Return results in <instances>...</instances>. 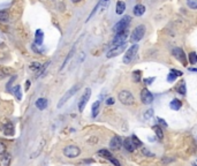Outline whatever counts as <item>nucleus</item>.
<instances>
[{
	"label": "nucleus",
	"mask_w": 197,
	"mask_h": 166,
	"mask_svg": "<svg viewBox=\"0 0 197 166\" xmlns=\"http://www.w3.org/2000/svg\"><path fill=\"white\" fill-rule=\"evenodd\" d=\"M7 75H9L7 69H0V80L3 79V78H6Z\"/></svg>",
	"instance_id": "37"
},
{
	"label": "nucleus",
	"mask_w": 197,
	"mask_h": 166,
	"mask_svg": "<svg viewBox=\"0 0 197 166\" xmlns=\"http://www.w3.org/2000/svg\"><path fill=\"white\" fill-rule=\"evenodd\" d=\"M103 1H108V0H103Z\"/></svg>",
	"instance_id": "47"
},
{
	"label": "nucleus",
	"mask_w": 197,
	"mask_h": 166,
	"mask_svg": "<svg viewBox=\"0 0 197 166\" xmlns=\"http://www.w3.org/2000/svg\"><path fill=\"white\" fill-rule=\"evenodd\" d=\"M5 152H6V145H5V143H2L0 141V156H2Z\"/></svg>",
	"instance_id": "38"
},
{
	"label": "nucleus",
	"mask_w": 197,
	"mask_h": 166,
	"mask_svg": "<svg viewBox=\"0 0 197 166\" xmlns=\"http://www.w3.org/2000/svg\"><path fill=\"white\" fill-rule=\"evenodd\" d=\"M73 53H74V49H73V50H70V52H69V53H68V56L66 57V59H65V61H64V64H62V66L60 67V71H62V69H64V68L66 67V65H67V62H68V60L70 59V57L73 56Z\"/></svg>",
	"instance_id": "30"
},
{
	"label": "nucleus",
	"mask_w": 197,
	"mask_h": 166,
	"mask_svg": "<svg viewBox=\"0 0 197 166\" xmlns=\"http://www.w3.org/2000/svg\"><path fill=\"white\" fill-rule=\"evenodd\" d=\"M35 105H36V107H37L38 110L43 111V110H45V108L47 107V100H46L45 98H38V99L36 100Z\"/></svg>",
	"instance_id": "14"
},
{
	"label": "nucleus",
	"mask_w": 197,
	"mask_h": 166,
	"mask_svg": "<svg viewBox=\"0 0 197 166\" xmlns=\"http://www.w3.org/2000/svg\"><path fill=\"white\" fill-rule=\"evenodd\" d=\"M153 114H155L153 110H152V108H150V110H148V111L144 113V115H143V117H144V119H145V120H149L151 117H153Z\"/></svg>",
	"instance_id": "32"
},
{
	"label": "nucleus",
	"mask_w": 197,
	"mask_h": 166,
	"mask_svg": "<svg viewBox=\"0 0 197 166\" xmlns=\"http://www.w3.org/2000/svg\"><path fill=\"white\" fill-rule=\"evenodd\" d=\"M43 38H44V34L40 29L36 30V34H35V43L37 45H42L43 44Z\"/></svg>",
	"instance_id": "16"
},
{
	"label": "nucleus",
	"mask_w": 197,
	"mask_h": 166,
	"mask_svg": "<svg viewBox=\"0 0 197 166\" xmlns=\"http://www.w3.org/2000/svg\"><path fill=\"white\" fill-rule=\"evenodd\" d=\"M181 106H182L181 100H179V99H176V98H174V99L170 103V107H171L173 111H179V110L181 108Z\"/></svg>",
	"instance_id": "17"
},
{
	"label": "nucleus",
	"mask_w": 197,
	"mask_h": 166,
	"mask_svg": "<svg viewBox=\"0 0 197 166\" xmlns=\"http://www.w3.org/2000/svg\"><path fill=\"white\" fill-rule=\"evenodd\" d=\"M90 97H91V89H90V88H87L86 91H84V93L82 95L80 102H79V111H80V112H83V110H84L87 103L89 102Z\"/></svg>",
	"instance_id": "8"
},
{
	"label": "nucleus",
	"mask_w": 197,
	"mask_h": 166,
	"mask_svg": "<svg viewBox=\"0 0 197 166\" xmlns=\"http://www.w3.org/2000/svg\"><path fill=\"white\" fill-rule=\"evenodd\" d=\"M79 89H80V85H79V84H76V85L72 86V88H70V89H69V90H68V91H67V92L62 96V98H61V99H60V102L58 103V107H59V108H60V107H62V105H64V104H66V103H67V100H68V99H70V98H72V97H73V96H74V95L79 91Z\"/></svg>",
	"instance_id": "5"
},
{
	"label": "nucleus",
	"mask_w": 197,
	"mask_h": 166,
	"mask_svg": "<svg viewBox=\"0 0 197 166\" xmlns=\"http://www.w3.org/2000/svg\"><path fill=\"white\" fill-rule=\"evenodd\" d=\"M173 56L183 65V66H187V57L183 52V50L181 47H175L173 49Z\"/></svg>",
	"instance_id": "10"
},
{
	"label": "nucleus",
	"mask_w": 197,
	"mask_h": 166,
	"mask_svg": "<svg viewBox=\"0 0 197 166\" xmlns=\"http://www.w3.org/2000/svg\"><path fill=\"white\" fill-rule=\"evenodd\" d=\"M9 20V14L6 10H0V22H7Z\"/></svg>",
	"instance_id": "27"
},
{
	"label": "nucleus",
	"mask_w": 197,
	"mask_h": 166,
	"mask_svg": "<svg viewBox=\"0 0 197 166\" xmlns=\"http://www.w3.org/2000/svg\"><path fill=\"white\" fill-rule=\"evenodd\" d=\"M97 155H98V156H100L101 158H105V159H107V161H111V159L113 158L112 154H111L108 150H105V149H103V150H99L98 152H97Z\"/></svg>",
	"instance_id": "19"
},
{
	"label": "nucleus",
	"mask_w": 197,
	"mask_h": 166,
	"mask_svg": "<svg viewBox=\"0 0 197 166\" xmlns=\"http://www.w3.org/2000/svg\"><path fill=\"white\" fill-rule=\"evenodd\" d=\"M133 12H134V15H136V16H142V15L145 13V6L138 3V5H136V6L134 7Z\"/></svg>",
	"instance_id": "13"
},
{
	"label": "nucleus",
	"mask_w": 197,
	"mask_h": 166,
	"mask_svg": "<svg viewBox=\"0 0 197 166\" xmlns=\"http://www.w3.org/2000/svg\"><path fill=\"white\" fill-rule=\"evenodd\" d=\"M13 93H14V96L17 98V100H21L22 99V92H21V85H15L14 88H13Z\"/></svg>",
	"instance_id": "20"
},
{
	"label": "nucleus",
	"mask_w": 197,
	"mask_h": 166,
	"mask_svg": "<svg viewBox=\"0 0 197 166\" xmlns=\"http://www.w3.org/2000/svg\"><path fill=\"white\" fill-rule=\"evenodd\" d=\"M99 107H100V102H95L94 104H92V118H96L97 115H98V112H99Z\"/></svg>",
	"instance_id": "21"
},
{
	"label": "nucleus",
	"mask_w": 197,
	"mask_h": 166,
	"mask_svg": "<svg viewBox=\"0 0 197 166\" xmlns=\"http://www.w3.org/2000/svg\"><path fill=\"white\" fill-rule=\"evenodd\" d=\"M119 100L123 104V105H133L135 102V98L133 96V93L128 90H121L118 95Z\"/></svg>",
	"instance_id": "3"
},
{
	"label": "nucleus",
	"mask_w": 197,
	"mask_h": 166,
	"mask_svg": "<svg viewBox=\"0 0 197 166\" xmlns=\"http://www.w3.org/2000/svg\"><path fill=\"white\" fill-rule=\"evenodd\" d=\"M153 132L156 133V135H157V137L158 139H163L164 137V133H163V130H161V127L160 126H153Z\"/></svg>",
	"instance_id": "26"
},
{
	"label": "nucleus",
	"mask_w": 197,
	"mask_h": 166,
	"mask_svg": "<svg viewBox=\"0 0 197 166\" xmlns=\"http://www.w3.org/2000/svg\"><path fill=\"white\" fill-rule=\"evenodd\" d=\"M44 144H45V141L43 140V141L40 142V145H39V148H38V151H37L36 154H32V155H31V158H35V156H38V154H39V152L43 150V147H44Z\"/></svg>",
	"instance_id": "33"
},
{
	"label": "nucleus",
	"mask_w": 197,
	"mask_h": 166,
	"mask_svg": "<svg viewBox=\"0 0 197 166\" xmlns=\"http://www.w3.org/2000/svg\"><path fill=\"white\" fill-rule=\"evenodd\" d=\"M187 5L192 9H197V0H187Z\"/></svg>",
	"instance_id": "31"
},
{
	"label": "nucleus",
	"mask_w": 197,
	"mask_h": 166,
	"mask_svg": "<svg viewBox=\"0 0 197 166\" xmlns=\"http://www.w3.org/2000/svg\"><path fill=\"white\" fill-rule=\"evenodd\" d=\"M142 154H143V155H145V156H148V157H153V156H155L151 151H149V150H148V149H145V148H143V149H142Z\"/></svg>",
	"instance_id": "36"
},
{
	"label": "nucleus",
	"mask_w": 197,
	"mask_h": 166,
	"mask_svg": "<svg viewBox=\"0 0 197 166\" xmlns=\"http://www.w3.org/2000/svg\"><path fill=\"white\" fill-rule=\"evenodd\" d=\"M127 37H128V31H127V30L116 34L115 37H114V39H113V45H114V46H118V45L124 44L126 40H127Z\"/></svg>",
	"instance_id": "11"
},
{
	"label": "nucleus",
	"mask_w": 197,
	"mask_h": 166,
	"mask_svg": "<svg viewBox=\"0 0 197 166\" xmlns=\"http://www.w3.org/2000/svg\"><path fill=\"white\" fill-rule=\"evenodd\" d=\"M137 51H138V45L137 44H133L124 53L123 56V64H129L134 60V58L136 57L137 54Z\"/></svg>",
	"instance_id": "4"
},
{
	"label": "nucleus",
	"mask_w": 197,
	"mask_h": 166,
	"mask_svg": "<svg viewBox=\"0 0 197 166\" xmlns=\"http://www.w3.org/2000/svg\"><path fill=\"white\" fill-rule=\"evenodd\" d=\"M123 147H124L128 151H130V152L135 150V145H134L131 139H124V140H123Z\"/></svg>",
	"instance_id": "18"
},
{
	"label": "nucleus",
	"mask_w": 197,
	"mask_h": 166,
	"mask_svg": "<svg viewBox=\"0 0 197 166\" xmlns=\"http://www.w3.org/2000/svg\"><path fill=\"white\" fill-rule=\"evenodd\" d=\"M155 80H156V78H148V79H144V83H145L146 85H150V84L153 83Z\"/></svg>",
	"instance_id": "39"
},
{
	"label": "nucleus",
	"mask_w": 197,
	"mask_h": 166,
	"mask_svg": "<svg viewBox=\"0 0 197 166\" xmlns=\"http://www.w3.org/2000/svg\"><path fill=\"white\" fill-rule=\"evenodd\" d=\"M189 71H192V72H197V68H190Z\"/></svg>",
	"instance_id": "45"
},
{
	"label": "nucleus",
	"mask_w": 197,
	"mask_h": 166,
	"mask_svg": "<svg viewBox=\"0 0 197 166\" xmlns=\"http://www.w3.org/2000/svg\"><path fill=\"white\" fill-rule=\"evenodd\" d=\"M176 90H178V92H179L180 95H186L187 89H186V83H185V81L180 82V84H179L178 88H176Z\"/></svg>",
	"instance_id": "25"
},
{
	"label": "nucleus",
	"mask_w": 197,
	"mask_h": 166,
	"mask_svg": "<svg viewBox=\"0 0 197 166\" xmlns=\"http://www.w3.org/2000/svg\"><path fill=\"white\" fill-rule=\"evenodd\" d=\"M144 35H145V25L140 24L133 30V32L130 35V42L131 43H137L144 37Z\"/></svg>",
	"instance_id": "1"
},
{
	"label": "nucleus",
	"mask_w": 197,
	"mask_h": 166,
	"mask_svg": "<svg viewBox=\"0 0 197 166\" xmlns=\"http://www.w3.org/2000/svg\"><path fill=\"white\" fill-rule=\"evenodd\" d=\"M114 103H115V99H114V98H112V97L106 99V104H107V105H113Z\"/></svg>",
	"instance_id": "41"
},
{
	"label": "nucleus",
	"mask_w": 197,
	"mask_h": 166,
	"mask_svg": "<svg viewBox=\"0 0 197 166\" xmlns=\"http://www.w3.org/2000/svg\"><path fill=\"white\" fill-rule=\"evenodd\" d=\"M188 60L192 65H195L197 64V53L196 52H190L189 56H188Z\"/></svg>",
	"instance_id": "28"
},
{
	"label": "nucleus",
	"mask_w": 197,
	"mask_h": 166,
	"mask_svg": "<svg viewBox=\"0 0 197 166\" xmlns=\"http://www.w3.org/2000/svg\"><path fill=\"white\" fill-rule=\"evenodd\" d=\"M122 144H123V141H122L119 136H114V137H112L111 141H109V148L113 149V150H119V149H121Z\"/></svg>",
	"instance_id": "12"
},
{
	"label": "nucleus",
	"mask_w": 197,
	"mask_h": 166,
	"mask_svg": "<svg viewBox=\"0 0 197 166\" xmlns=\"http://www.w3.org/2000/svg\"><path fill=\"white\" fill-rule=\"evenodd\" d=\"M124 10H126V2L124 1H118L116 2V7H115L116 14L118 15H122Z\"/></svg>",
	"instance_id": "15"
},
{
	"label": "nucleus",
	"mask_w": 197,
	"mask_h": 166,
	"mask_svg": "<svg viewBox=\"0 0 197 166\" xmlns=\"http://www.w3.org/2000/svg\"><path fill=\"white\" fill-rule=\"evenodd\" d=\"M29 88H30V81H27L25 82V90H29Z\"/></svg>",
	"instance_id": "44"
},
{
	"label": "nucleus",
	"mask_w": 197,
	"mask_h": 166,
	"mask_svg": "<svg viewBox=\"0 0 197 166\" xmlns=\"http://www.w3.org/2000/svg\"><path fill=\"white\" fill-rule=\"evenodd\" d=\"M130 139H131V141H133V143H134L135 148H140V147H142V141H140V140H138V137H137L136 135H133Z\"/></svg>",
	"instance_id": "29"
},
{
	"label": "nucleus",
	"mask_w": 197,
	"mask_h": 166,
	"mask_svg": "<svg viewBox=\"0 0 197 166\" xmlns=\"http://www.w3.org/2000/svg\"><path fill=\"white\" fill-rule=\"evenodd\" d=\"M126 50H127V44H126V43H124V44H121V45H118V46H114L113 49H111V50L107 52L106 57H107L108 59H109V58H113V57H116V56L123 53Z\"/></svg>",
	"instance_id": "7"
},
{
	"label": "nucleus",
	"mask_w": 197,
	"mask_h": 166,
	"mask_svg": "<svg viewBox=\"0 0 197 166\" xmlns=\"http://www.w3.org/2000/svg\"><path fill=\"white\" fill-rule=\"evenodd\" d=\"M109 162H111V163H112L113 165H115V166H121V165H120V163H119V161H118V159H115L114 157H113V158H112V159H111Z\"/></svg>",
	"instance_id": "43"
},
{
	"label": "nucleus",
	"mask_w": 197,
	"mask_h": 166,
	"mask_svg": "<svg viewBox=\"0 0 197 166\" xmlns=\"http://www.w3.org/2000/svg\"><path fill=\"white\" fill-rule=\"evenodd\" d=\"M130 21H131V17H130L129 15H124L118 23L114 24V28H113L114 32H115V34H119V32H122V31L127 30V28H128Z\"/></svg>",
	"instance_id": "2"
},
{
	"label": "nucleus",
	"mask_w": 197,
	"mask_h": 166,
	"mask_svg": "<svg viewBox=\"0 0 197 166\" xmlns=\"http://www.w3.org/2000/svg\"><path fill=\"white\" fill-rule=\"evenodd\" d=\"M15 79H16V76H13V78L10 79V81L7 83V85H6V89H7V91H12V84H13V82L15 81Z\"/></svg>",
	"instance_id": "35"
},
{
	"label": "nucleus",
	"mask_w": 197,
	"mask_h": 166,
	"mask_svg": "<svg viewBox=\"0 0 197 166\" xmlns=\"http://www.w3.org/2000/svg\"><path fill=\"white\" fill-rule=\"evenodd\" d=\"M42 68V65L38 62V61H34L29 65V69L32 71V72H36V71H39Z\"/></svg>",
	"instance_id": "24"
},
{
	"label": "nucleus",
	"mask_w": 197,
	"mask_h": 166,
	"mask_svg": "<svg viewBox=\"0 0 197 166\" xmlns=\"http://www.w3.org/2000/svg\"><path fill=\"white\" fill-rule=\"evenodd\" d=\"M5 134L6 135H13L14 134V126H13L12 122H8L5 126Z\"/></svg>",
	"instance_id": "22"
},
{
	"label": "nucleus",
	"mask_w": 197,
	"mask_h": 166,
	"mask_svg": "<svg viewBox=\"0 0 197 166\" xmlns=\"http://www.w3.org/2000/svg\"><path fill=\"white\" fill-rule=\"evenodd\" d=\"M141 100H142L143 104L149 105V104H151L153 102V95L146 88H144V89L141 90Z\"/></svg>",
	"instance_id": "9"
},
{
	"label": "nucleus",
	"mask_w": 197,
	"mask_h": 166,
	"mask_svg": "<svg viewBox=\"0 0 197 166\" xmlns=\"http://www.w3.org/2000/svg\"><path fill=\"white\" fill-rule=\"evenodd\" d=\"M157 120H158V122H159V125H160V126H163L164 128H166V127H167V123L165 122V120H164V119H161V118H158Z\"/></svg>",
	"instance_id": "40"
},
{
	"label": "nucleus",
	"mask_w": 197,
	"mask_h": 166,
	"mask_svg": "<svg viewBox=\"0 0 197 166\" xmlns=\"http://www.w3.org/2000/svg\"><path fill=\"white\" fill-rule=\"evenodd\" d=\"M133 80L135 83H140L142 80V72L141 71H135L133 72Z\"/></svg>",
	"instance_id": "23"
},
{
	"label": "nucleus",
	"mask_w": 197,
	"mask_h": 166,
	"mask_svg": "<svg viewBox=\"0 0 197 166\" xmlns=\"http://www.w3.org/2000/svg\"><path fill=\"white\" fill-rule=\"evenodd\" d=\"M70 1H72V2H75V3H76V2H80L81 0H70Z\"/></svg>",
	"instance_id": "46"
},
{
	"label": "nucleus",
	"mask_w": 197,
	"mask_h": 166,
	"mask_svg": "<svg viewBox=\"0 0 197 166\" xmlns=\"http://www.w3.org/2000/svg\"><path fill=\"white\" fill-rule=\"evenodd\" d=\"M171 72H172V73H174L176 76H182V74H183L181 71H178V69H172Z\"/></svg>",
	"instance_id": "42"
},
{
	"label": "nucleus",
	"mask_w": 197,
	"mask_h": 166,
	"mask_svg": "<svg viewBox=\"0 0 197 166\" xmlns=\"http://www.w3.org/2000/svg\"><path fill=\"white\" fill-rule=\"evenodd\" d=\"M175 80H176V75H175L174 73L171 72V73L167 75V81H168V82H174Z\"/></svg>",
	"instance_id": "34"
},
{
	"label": "nucleus",
	"mask_w": 197,
	"mask_h": 166,
	"mask_svg": "<svg viewBox=\"0 0 197 166\" xmlns=\"http://www.w3.org/2000/svg\"><path fill=\"white\" fill-rule=\"evenodd\" d=\"M81 154V149L76 145H68L64 149V155L67 158H76Z\"/></svg>",
	"instance_id": "6"
}]
</instances>
